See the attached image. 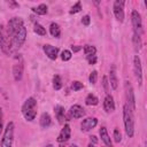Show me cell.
<instances>
[{
    "mask_svg": "<svg viewBox=\"0 0 147 147\" xmlns=\"http://www.w3.org/2000/svg\"><path fill=\"white\" fill-rule=\"evenodd\" d=\"M22 115L29 122H32L37 115V100L33 96L28 98L22 106Z\"/></svg>",
    "mask_w": 147,
    "mask_h": 147,
    "instance_id": "1",
    "label": "cell"
},
{
    "mask_svg": "<svg viewBox=\"0 0 147 147\" xmlns=\"http://www.w3.org/2000/svg\"><path fill=\"white\" fill-rule=\"evenodd\" d=\"M123 121L125 133L129 138H132L134 134V119H133V111L129 108L127 105L123 106Z\"/></svg>",
    "mask_w": 147,
    "mask_h": 147,
    "instance_id": "2",
    "label": "cell"
},
{
    "mask_svg": "<svg viewBox=\"0 0 147 147\" xmlns=\"http://www.w3.org/2000/svg\"><path fill=\"white\" fill-rule=\"evenodd\" d=\"M26 39V28L23 25L21 26L18 30H16L13 36L10 37V46H11V51L13 49H18L23 46V44L25 42Z\"/></svg>",
    "mask_w": 147,
    "mask_h": 147,
    "instance_id": "3",
    "label": "cell"
},
{
    "mask_svg": "<svg viewBox=\"0 0 147 147\" xmlns=\"http://www.w3.org/2000/svg\"><path fill=\"white\" fill-rule=\"evenodd\" d=\"M13 141H14V123L9 122L5 129L0 147H11Z\"/></svg>",
    "mask_w": 147,
    "mask_h": 147,
    "instance_id": "4",
    "label": "cell"
},
{
    "mask_svg": "<svg viewBox=\"0 0 147 147\" xmlns=\"http://www.w3.org/2000/svg\"><path fill=\"white\" fill-rule=\"evenodd\" d=\"M0 48L5 54H9L11 52L10 38L3 25H0Z\"/></svg>",
    "mask_w": 147,
    "mask_h": 147,
    "instance_id": "5",
    "label": "cell"
},
{
    "mask_svg": "<svg viewBox=\"0 0 147 147\" xmlns=\"http://www.w3.org/2000/svg\"><path fill=\"white\" fill-rule=\"evenodd\" d=\"M131 22H132V26H133V33L141 36V33H142V20H141V15L138 10H132Z\"/></svg>",
    "mask_w": 147,
    "mask_h": 147,
    "instance_id": "6",
    "label": "cell"
},
{
    "mask_svg": "<svg viewBox=\"0 0 147 147\" xmlns=\"http://www.w3.org/2000/svg\"><path fill=\"white\" fill-rule=\"evenodd\" d=\"M124 87H125V96H126V101H127V106L129 108L134 111L136 110V98H134V92H133V87L132 85L130 84V82L125 80V84H124Z\"/></svg>",
    "mask_w": 147,
    "mask_h": 147,
    "instance_id": "7",
    "label": "cell"
},
{
    "mask_svg": "<svg viewBox=\"0 0 147 147\" xmlns=\"http://www.w3.org/2000/svg\"><path fill=\"white\" fill-rule=\"evenodd\" d=\"M23 25H24V23H23V20L21 17H13L11 20H9V22L7 24V28H6V31L9 36V38L13 36V33L16 30H18Z\"/></svg>",
    "mask_w": 147,
    "mask_h": 147,
    "instance_id": "8",
    "label": "cell"
},
{
    "mask_svg": "<svg viewBox=\"0 0 147 147\" xmlns=\"http://www.w3.org/2000/svg\"><path fill=\"white\" fill-rule=\"evenodd\" d=\"M124 1L123 0H116L114 2L113 9H114V15L118 22L124 21Z\"/></svg>",
    "mask_w": 147,
    "mask_h": 147,
    "instance_id": "9",
    "label": "cell"
},
{
    "mask_svg": "<svg viewBox=\"0 0 147 147\" xmlns=\"http://www.w3.org/2000/svg\"><path fill=\"white\" fill-rule=\"evenodd\" d=\"M133 70H134V75L138 80V84L141 85L142 84V68H141V61H140L139 55H134L133 57Z\"/></svg>",
    "mask_w": 147,
    "mask_h": 147,
    "instance_id": "10",
    "label": "cell"
},
{
    "mask_svg": "<svg viewBox=\"0 0 147 147\" xmlns=\"http://www.w3.org/2000/svg\"><path fill=\"white\" fill-rule=\"evenodd\" d=\"M23 61L21 59V56H18V61L14 63L13 65V76H14V79L16 82H20L23 77Z\"/></svg>",
    "mask_w": 147,
    "mask_h": 147,
    "instance_id": "11",
    "label": "cell"
},
{
    "mask_svg": "<svg viewBox=\"0 0 147 147\" xmlns=\"http://www.w3.org/2000/svg\"><path fill=\"white\" fill-rule=\"evenodd\" d=\"M85 116V109L79 105H74L69 109V118H82Z\"/></svg>",
    "mask_w": 147,
    "mask_h": 147,
    "instance_id": "12",
    "label": "cell"
},
{
    "mask_svg": "<svg viewBox=\"0 0 147 147\" xmlns=\"http://www.w3.org/2000/svg\"><path fill=\"white\" fill-rule=\"evenodd\" d=\"M98 124V119L95 117H87L85 119L82 121L80 123V127H82V131H90L92 130L93 127H95Z\"/></svg>",
    "mask_w": 147,
    "mask_h": 147,
    "instance_id": "13",
    "label": "cell"
},
{
    "mask_svg": "<svg viewBox=\"0 0 147 147\" xmlns=\"http://www.w3.org/2000/svg\"><path fill=\"white\" fill-rule=\"evenodd\" d=\"M70 137H71V129H70V125L69 124H64V126H63V129L61 130V132H60V134H59V137H57V142H60V144H62V142H65V141H68L69 139H70Z\"/></svg>",
    "mask_w": 147,
    "mask_h": 147,
    "instance_id": "14",
    "label": "cell"
},
{
    "mask_svg": "<svg viewBox=\"0 0 147 147\" xmlns=\"http://www.w3.org/2000/svg\"><path fill=\"white\" fill-rule=\"evenodd\" d=\"M42 49H44L45 54L47 55V57L51 59V60H55L57 57V55H59V48L55 47V46H52L49 44L44 45L42 46Z\"/></svg>",
    "mask_w": 147,
    "mask_h": 147,
    "instance_id": "15",
    "label": "cell"
},
{
    "mask_svg": "<svg viewBox=\"0 0 147 147\" xmlns=\"http://www.w3.org/2000/svg\"><path fill=\"white\" fill-rule=\"evenodd\" d=\"M103 109L107 113H111L115 110V102H114V98L110 94H106L105 100H103Z\"/></svg>",
    "mask_w": 147,
    "mask_h": 147,
    "instance_id": "16",
    "label": "cell"
},
{
    "mask_svg": "<svg viewBox=\"0 0 147 147\" xmlns=\"http://www.w3.org/2000/svg\"><path fill=\"white\" fill-rule=\"evenodd\" d=\"M109 84H110V86L113 87V90H116L117 86H118V79H117L115 65H113V67L110 68V71H109Z\"/></svg>",
    "mask_w": 147,
    "mask_h": 147,
    "instance_id": "17",
    "label": "cell"
},
{
    "mask_svg": "<svg viewBox=\"0 0 147 147\" xmlns=\"http://www.w3.org/2000/svg\"><path fill=\"white\" fill-rule=\"evenodd\" d=\"M99 133H100V138H101V140L105 142V145H106L107 147H113L111 140H110V138H109V136H108V132H107V129H106L105 126H102V127L99 130Z\"/></svg>",
    "mask_w": 147,
    "mask_h": 147,
    "instance_id": "18",
    "label": "cell"
},
{
    "mask_svg": "<svg viewBox=\"0 0 147 147\" xmlns=\"http://www.w3.org/2000/svg\"><path fill=\"white\" fill-rule=\"evenodd\" d=\"M39 123H40V126L44 127V129L51 126V125H52V118H51L49 114H48V113H44V114H41L40 119H39Z\"/></svg>",
    "mask_w": 147,
    "mask_h": 147,
    "instance_id": "19",
    "label": "cell"
},
{
    "mask_svg": "<svg viewBox=\"0 0 147 147\" xmlns=\"http://www.w3.org/2000/svg\"><path fill=\"white\" fill-rule=\"evenodd\" d=\"M54 113H55V116H56V119L59 121V123H62L64 117H65V111H64V108L60 105L55 106L54 107Z\"/></svg>",
    "mask_w": 147,
    "mask_h": 147,
    "instance_id": "20",
    "label": "cell"
},
{
    "mask_svg": "<svg viewBox=\"0 0 147 147\" xmlns=\"http://www.w3.org/2000/svg\"><path fill=\"white\" fill-rule=\"evenodd\" d=\"M31 9H32V11L36 13L37 15H46V14L48 13V7H47V5H45V3H40L39 6L32 7Z\"/></svg>",
    "mask_w": 147,
    "mask_h": 147,
    "instance_id": "21",
    "label": "cell"
},
{
    "mask_svg": "<svg viewBox=\"0 0 147 147\" xmlns=\"http://www.w3.org/2000/svg\"><path fill=\"white\" fill-rule=\"evenodd\" d=\"M49 33L54 38H60V36H61V29H60L59 24L51 23V25H49Z\"/></svg>",
    "mask_w": 147,
    "mask_h": 147,
    "instance_id": "22",
    "label": "cell"
},
{
    "mask_svg": "<svg viewBox=\"0 0 147 147\" xmlns=\"http://www.w3.org/2000/svg\"><path fill=\"white\" fill-rule=\"evenodd\" d=\"M132 42H133V46H134V51L136 52H139L141 49V46H142V41H141V37L137 33H133L132 36Z\"/></svg>",
    "mask_w": 147,
    "mask_h": 147,
    "instance_id": "23",
    "label": "cell"
},
{
    "mask_svg": "<svg viewBox=\"0 0 147 147\" xmlns=\"http://www.w3.org/2000/svg\"><path fill=\"white\" fill-rule=\"evenodd\" d=\"M85 103H86L87 106H96V105L99 103V99H98V96H95L94 94L90 93V94L86 96V99H85Z\"/></svg>",
    "mask_w": 147,
    "mask_h": 147,
    "instance_id": "24",
    "label": "cell"
},
{
    "mask_svg": "<svg viewBox=\"0 0 147 147\" xmlns=\"http://www.w3.org/2000/svg\"><path fill=\"white\" fill-rule=\"evenodd\" d=\"M62 78H61V76H59V75H54V77H53V87H54V90H56V91H59V90H61L62 88Z\"/></svg>",
    "mask_w": 147,
    "mask_h": 147,
    "instance_id": "25",
    "label": "cell"
},
{
    "mask_svg": "<svg viewBox=\"0 0 147 147\" xmlns=\"http://www.w3.org/2000/svg\"><path fill=\"white\" fill-rule=\"evenodd\" d=\"M33 31H34V33H37L38 36H46V29H45L41 24H39V23H36V24H34Z\"/></svg>",
    "mask_w": 147,
    "mask_h": 147,
    "instance_id": "26",
    "label": "cell"
},
{
    "mask_svg": "<svg viewBox=\"0 0 147 147\" xmlns=\"http://www.w3.org/2000/svg\"><path fill=\"white\" fill-rule=\"evenodd\" d=\"M83 49H84V53H85L86 56L95 55V53H96V48L94 46H91V45H85Z\"/></svg>",
    "mask_w": 147,
    "mask_h": 147,
    "instance_id": "27",
    "label": "cell"
},
{
    "mask_svg": "<svg viewBox=\"0 0 147 147\" xmlns=\"http://www.w3.org/2000/svg\"><path fill=\"white\" fill-rule=\"evenodd\" d=\"M82 10V3H80V1H77L72 7H71V9H70V14H76V13H79Z\"/></svg>",
    "mask_w": 147,
    "mask_h": 147,
    "instance_id": "28",
    "label": "cell"
},
{
    "mask_svg": "<svg viewBox=\"0 0 147 147\" xmlns=\"http://www.w3.org/2000/svg\"><path fill=\"white\" fill-rule=\"evenodd\" d=\"M61 59H62L63 61H69V60L71 59V52L68 51V49L62 51V53H61Z\"/></svg>",
    "mask_w": 147,
    "mask_h": 147,
    "instance_id": "29",
    "label": "cell"
},
{
    "mask_svg": "<svg viewBox=\"0 0 147 147\" xmlns=\"http://www.w3.org/2000/svg\"><path fill=\"white\" fill-rule=\"evenodd\" d=\"M83 87H84L83 83H80V82H78V80H74L72 84H71V88H72L74 91H79V90H82Z\"/></svg>",
    "mask_w": 147,
    "mask_h": 147,
    "instance_id": "30",
    "label": "cell"
},
{
    "mask_svg": "<svg viewBox=\"0 0 147 147\" xmlns=\"http://www.w3.org/2000/svg\"><path fill=\"white\" fill-rule=\"evenodd\" d=\"M88 80H90V83L91 84H95L96 83V80H98V71H92L91 74H90V77H88Z\"/></svg>",
    "mask_w": 147,
    "mask_h": 147,
    "instance_id": "31",
    "label": "cell"
},
{
    "mask_svg": "<svg viewBox=\"0 0 147 147\" xmlns=\"http://www.w3.org/2000/svg\"><path fill=\"white\" fill-rule=\"evenodd\" d=\"M114 140H115L116 142H119V141L122 140V136H121V132H119V130H118L117 127L114 130Z\"/></svg>",
    "mask_w": 147,
    "mask_h": 147,
    "instance_id": "32",
    "label": "cell"
},
{
    "mask_svg": "<svg viewBox=\"0 0 147 147\" xmlns=\"http://www.w3.org/2000/svg\"><path fill=\"white\" fill-rule=\"evenodd\" d=\"M86 59H87V62H88L90 64H95L96 61H98L96 55H90V56H86Z\"/></svg>",
    "mask_w": 147,
    "mask_h": 147,
    "instance_id": "33",
    "label": "cell"
},
{
    "mask_svg": "<svg viewBox=\"0 0 147 147\" xmlns=\"http://www.w3.org/2000/svg\"><path fill=\"white\" fill-rule=\"evenodd\" d=\"M82 23H83L84 25H90V23H91V18H90V16H88V15L83 16V18H82Z\"/></svg>",
    "mask_w": 147,
    "mask_h": 147,
    "instance_id": "34",
    "label": "cell"
},
{
    "mask_svg": "<svg viewBox=\"0 0 147 147\" xmlns=\"http://www.w3.org/2000/svg\"><path fill=\"white\" fill-rule=\"evenodd\" d=\"M102 85L105 87V91L108 92V79H107V76H103V78H102Z\"/></svg>",
    "mask_w": 147,
    "mask_h": 147,
    "instance_id": "35",
    "label": "cell"
},
{
    "mask_svg": "<svg viewBox=\"0 0 147 147\" xmlns=\"http://www.w3.org/2000/svg\"><path fill=\"white\" fill-rule=\"evenodd\" d=\"M80 49H82V46H78V45H72V46H71V51H72L74 53L79 52Z\"/></svg>",
    "mask_w": 147,
    "mask_h": 147,
    "instance_id": "36",
    "label": "cell"
},
{
    "mask_svg": "<svg viewBox=\"0 0 147 147\" xmlns=\"http://www.w3.org/2000/svg\"><path fill=\"white\" fill-rule=\"evenodd\" d=\"M8 5H9L10 7H13V8H16V7L20 6V5H18L17 2H15V1H8Z\"/></svg>",
    "mask_w": 147,
    "mask_h": 147,
    "instance_id": "37",
    "label": "cell"
},
{
    "mask_svg": "<svg viewBox=\"0 0 147 147\" xmlns=\"http://www.w3.org/2000/svg\"><path fill=\"white\" fill-rule=\"evenodd\" d=\"M2 131V109L0 108V133Z\"/></svg>",
    "mask_w": 147,
    "mask_h": 147,
    "instance_id": "38",
    "label": "cell"
},
{
    "mask_svg": "<svg viewBox=\"0 0 147 147\" xmlns=\"http://www.w3.org/2000/svg\"><path fill=\"white\" fill-rule=\"evenodd\" d=\"M90 138H91V141H93L94 144H95V142L98 141V140H96V137H95V136H91Z\"/></svg>",
    "mask_w": 147,
    "mask_h": 147,
    "instance_id": "39",
    "label": "cell"
},
{
    "mask_svg": "<svg viewBox=\"0 0 147 147\" xmlns=\"http://www.w3.org/2000/svg\"><path fill=\"white\" fill-rule=\"evenodd\" d=\"M69 147H78V146H77V145H74V144H72V145H70Z\"/></svg>",
    "mask_w": 147,
    "mask_h": 147,
    "instance_id": "40",
    "label": "cell"
},
{
    "mask_svg": "<svg viewBox=\"0 0 147 147\" xmlns=\"http://www.w3.org/2000/svg\"><path fill=\"white\" fill-rule=\"evenodd\" d=\"M88 147H95L94 145H92V144H88Z\"/></svg>",
    "mask_w": 147,
    "mask_h": 147,
    "instance_id": "41",
    "label": "cell"
},
{
    "mask_svg": "<svg viewBox=\"0 0 147 147\" xmlns=\"http://www.w3.org/2000/svg\"><path fill=\"white\" fill-rule=\"evenodd\" d=\"M46 147H53V145H51V144H49V145H47Z\"/></svg>",
    "mask_w": 147,
    "mask_h": 147,
    "instance_id": "42",
    "label": "cell"
},
{
    "mask_svg": "<svg viewBox=\"0 0 147 147\" xmlns=\"http://www.w3.org/2000/svg\"><path fill=\"white\" fill-rule=\"evenodd\" d=\"M60 147H64V146H63V145H61V146H60Z\"/></svg>",
    "mask_w": 147,
    "mask_h": 147,
    "instance_id": "43",
    "label": "cell"
}]
</instances>
